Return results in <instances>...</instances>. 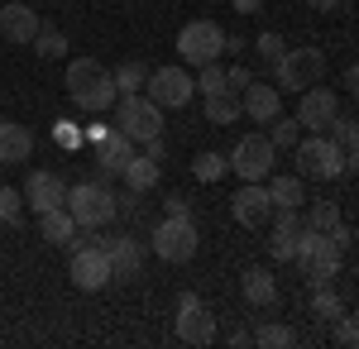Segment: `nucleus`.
<instances>
[{"label": "nucleus", "instance_id": "nucleus-46", "mask_svg": "<svg viewBox=\"0 0 359 349\" xmlns=\"http://www.w3.org/2000/svg\"><path fill=\"white\" fill-rule=\"evenodd\" d=\"M259 5H264V0H235V10H240V15H254Z\"/></svg>", "mask_w": 359, "mask_h": 349}, {"label": "nucleus", "instance_id": "nucleus-14", "mask_svg": "<svg viewBox=\"0 0 359 349\" xmlns=\"http://www.w3.org/2000/svg\"><path fill=\"white\" fill-rule=\"evenodd\" d=\"M25 201L29 211H57V206H67V182L57 177L53 167H39V172H29L25 177Z\"/></svg>", "mask_w": 359, "mask_h": 349}, {"label": "nucleus", "instance_id": "nucleus-39", "mask_svg": "<svg viewBox=\"0 0 359 349\" xmlns=\"http://www.w3.org/2000/svg\"><path fill=\"white\" fill-rule=\"evenodd\" d=\"M249 81H254V72H249L245 62H230V67H225V86H230V91H245Z\"/></svg>", "mask_w": 359, "mask_h": 349}, {"label": "nucleus", "instance_id": "nucleus-38", "mask_svg": "<svg viewBox=\"0 0 359 349\" xmlns=\"http://www.w3.org/2000/svg\"><path fill=\"white\" fill-rule=\"evenodd\" d=\"M254 48H259V57H264V62H278V57L287 53V43H283V34H273V29H264V34L254 39Z\"/></svg>", "mask_w": 359, "mask_h": 349}, {"label": "nucleus", "instance_id": "nucleus-12", "mask_svg": "<svg viewBox=\"0 0 359 349\" xmlns=\"http://www.w3.org/2000/svg\"><path fill=\"white\" fill-rule=\"evenodd\" d=\"M67 278H72V287L77 292H101V287H111V254H106V244H86V249H72V264H67Z\"/></svg>", "mask_w": 359, "mask_h": 349}, {"label": "nucleus", "instance_id": "nucleus-26", "mask_svg": "<svg viewBox=\"0 0 359 349\" xmlns=\"http://www.w3.org/2000/svg\"><path fill=\"white\" fill-rule=\"evenodd\" d=\"M240 115H245L240 91H230V86H225V91H216V96H206V120H211V125H235Z\"/></svg>", "mask_w": 359, "mask_h": 349}, {"label": "nucleus", "instance_id": "nucleus-21", "mask_svg": "<svg viewBox=\"0 0 359 349\" xmlns=\"http://www.w3.org/2000/svg\"><path fill=\"white\" fill-rule=\"evenodd\" d=\"M264 187H269V201H273V211H302L306 182L297 177V172H278V177H269Z\"/></svg>", "mask_w": 359, "mask_h": 349}, {"label": "nucleus", "instance_id": "nucleus-40", "mask_svg": "<svg viewBox=\"0 0 359 349\" xmlns=\"http://www.w3.org/2000/svg\"><path fill=\"white\" fill-rule=\"evenodd\" d=\"M53 135H57V144H62V149H77V144H82V130H77L72 120H57Z\"/></svg>", "mask_w": 359, "mask_h": 349}, {"label": "nucleus", "instance_id": "nucleus-37", "mask_svg": "<svg viewBox=\"0 0 359 349\" xmlns=\"http://www.w3.org/2000/svg\"><path fill=\"white\" fill-rule=\"evenodd\" d=\"M331 335H335V345L359 349V311H355V316H340V321H331Z\"/></svg>", "mask_w": 359, "mask_h": 349}, {"label": "nucleus", "instance_id": "nucleus-23", "mask_svg": "<svg viewBox=\"0 0 359 349\" xmlns=\"http://www.w3.org/2000/svg\"><path fill=\"white\" fill-rule=\"evenodd\" d=\"M240 292H245L249 306H273L278 301V278L269 268H249L245 278H240Z\"/></svg>", "mask_w": 359, "mask_h": 349}, {"label": "nucleus", "instance_id": "nucleus-22", "mask_svg": "<svg viewBox=\"0 0 359 349\" xmlns=\"http://www.w3.org/2000/svg\"><path fill=\"white\" fill-rule=\"evenodd\" d=\"M34 153V130L20 120H0V163H25Z\"/></svg>", "mask_w": 359, "mask_h": 349}, {"label": "nucleus", "instance_id": "nucleus-32", "mask_svg": "<svg viewBox=\"0 0 359 349\" xmlns=\"http://www.w3.org/2000/svg\"><path fill=\"white\" fill-rule=\"evenodd\" d=\"M269 139H273L278 153H283V149H297V139H302V120H283V115H278L273 125H269Z\"/></svg>", "mask_w": 359, "mask_h": 349}, {"label": "nucleus", "instance_id": "nucleus-5", "mask_svg": "<svg viewBox=\"0 0 359 349\" xmlns=\"http://www.w3.org/2000/svg\"><path fill=\"white\" fill-rule=\"evenodd\" d=\"M196 249H201V235H196L192 215H163L154 225V254L163 264H192Z\"/></svg>", "mask_w": 359, "mask_h": 349}, {"label": "nucleus", "instance_id": "nucleus-17", "mask_svg": "<svg viewBox=\"0 0 359 349\" xmlns=\"http://www.w3.org/2000/svg\"><path fill=\"white\" fill-rule=\"evenodd\" d=\"M130 158H135V139H130V135H115V130H111V135L96 144V172H101V182L120 177Z\"/></svg>", "mask_w": 359, "mask_h": 349}, {"label": "nucleus", "instance_id": "nucleus-27", "mask_svg": "<svg viewBox=\"0 0 359 349\" xmlns=\"http://www.w3.org/2000/svg\"><path fill=\"white\" fill-rule=\"evenodd\" d=\"M311 287H316V292H311V316H316V321H340V316H345V301H340V292H335L331 282H311Z\"/></svg>", "mask_w": 359, "mask_h": 349}, {"label": "nucleus", "instance_id": "nucleus-6", "mask_svg": "<svg viewBox=\"0 0 359 349\" xmlns=\"http://www.w3.org/2000/svg\"><path fill=\"white\" fill-rule=\"evenodd\" d=\"M230 172L240 182H269L278 172V149L269 135H240V144L230 149Z\"/></svg>", "mask_w": 359, "mask_h": 349}, {"label": "nucleus", "instance_id": "nucleus-42", "mask_svg": "<svg viewBox=\"0 0 359 349\" xmlns=\"http://www.w3.org/2000/svg\"><path fill=\"white\" fill-rule=\"evenodd\" d=\"M144 153H149V158H158V163H163V153H168L163 135H158V139H149V144H144Z\"/></svg>", "mask_w": 359, "mask_h": 349}, {"label": "nucleus", "instance_id": "nucleus-47", "mask_svg": "<svg viewBox=\"0 0 359 349\" xmlns=\"http://www.w3.org/2000/svg\"><path fill=\"white\" fill-rule=\"evenodd\" d=\"M340 0H311V10H335Z\"/></svg>", "mask_w": 359, "mask_h": 349}, {"label": "nucleus", "instance_id": "nucleus-18", "mask_svg": "<svg viewBox=\"0 0 359 349\" xmlns=\"http://www.w3.org/2000/svg\"><path fill=\"white\" fill-rule=\"evenodd\" d=\"M240 106H245V115H249V120H259V125H273L278 115H283L278 86H269V81H249L245 91H240Z\"/></svg>", "mask_w": 359, "mask_h": 349}, {"label": "nucleus", "instance_id": "nucleus-2", "mask_svg": "<svg viewBox=\"0 0 359 349\" xmlns=\"http://www.w3.org/2000/svg\"><path fill=\"white\" fill-rule=\"evenodd\" d=\"M292 153H297V172H302L306 182H335V177H345V149L331 135L297 139Z\"/></svg>", "mask_w": 359, "mask_h": 349}, {"label": "nucleus", "instance_id": "nucleus-4", "mask_svg": "<svg viewBox=\"0 0 359 349\" xmlns=\"http://www.w3.org/2000/svg\"><path fill=\"white\" fill-rule=\"evenodd\" d=\"M297 268H302L306 282H335V273L345 264V254L331 244V235H321V230H306L302 225V240H297V259H292Z\"/></svg>", "mask_w": 359, "mask_h": 349}, {"label": "nucleus", "instance_id": "nucleus-31", "mask_svg": "<svg viewBox=\"0 0 359 349\" xmlns=\"http://www.w3.org/2000/svg\"><path fill=\"white\" fill-rule=\"evenodd\" d=\"M225 172H230V158H225V153H196L192 158V177L196 182H221Z\"/></svg>", "mask_w": 359, "mask_h": 349}, {"label": "nucleus", "instance_id": "nucleus-13", "mask_svg": "<svg viewBox=\"0 0 359 349\" xmlns=\"http://www.w3.org/2000/svg\"><path fill=\"white\" fill-rule=\"evenodd\" d=\"M335 115H340V96H335V91H326L321 81L302 91V101H297V120H302L306 135H326V125H331Z\"/></svg>", "mask_w": 359, "mask_h": 349}, {"label": "nucleus", "instance_id": "nucleus-43", "mask_svg": "<svg viewBox=\"0 0 359 349\" xmlns=\"http://www.w3.org/2000/svg\"><path fill=\"white\" fill-rule=\"evenodd\" d=\"M345 86H350V96H359V62L345 67Z\"/></svg>", "mask_w": 359, "mask_h": 349}, {"label": "nucleus", "instance_id": "nucleus-8", "mask_svg": "<svg viewBox=\"0 0 359 349\" xmlns=\"http://www.w3.org/2000/svg\"><path fill=\"white\" fill-rule=\"evenodd\" d=\"M177 57H187L192 67H206V62H221L225 57V29L216 20H192L177 34Z\"/></svg>", "mask_w": 359, "mask_h": 349}, {"label": "nucleus", "instance_id": "nucleus-36", "mask_svg": "<svg viewBox=\"0 0 359 349\" xmlns=\"http://www.w3.org/2000/svg\"><path fill=\"white\" fill-rule=\"evenodd\" d=\"M326 130H331V139L340 144V149H345V153H350V149H359V120H345V115H335Z\"/></svg>", "mask_w": 359, "mask_h": 349}, {"label": "nucleus", "instance_id": "nucleus-28", "mask_svg": "<svg viewBox=\"0 0 359 349\" xmlns=\"http://www.w3.org/2000/svg\"><path fill=\"white\" fill-rule=\"evenodd\" d=\"M249 335H254V345H264V349H292L297 345V330L283 325V321H259Z\"/></svg>", "mask_w": 359, "mask_h": 349}, {"label": "nucleus", "instance_id": "nucleus-29", "mask_svg": "<svg viewBox=\"0 0 359 349\" xmlns=\"http://www.w3.org/2000/svg\"><path fill=\"white\" fill-rule=\"evenodd\" d=\"M111 77H115V91H120V96H135V91H144V81H149V62L130 57V62L115 67Z\"/></svg>", "mask_w": 359, "mask_h": 349}, {"label": "nucleus", "instance_id": "nucleus-9", "mask_svg": "<svg viewBox=\"0 0 359 349\" xmlns=\"http://www.w3.org/2000/svg\"><path fill=\"white\" fill-rule=\"evenodd\" d=\"M144 96H149L154 106H163V110H182L196 96V81H192L187 67H154L149 81H144Z\"/></svg>", "mask_w": 359, "mask_h": 349}, {"label": "nucleus", "instance_id": "nucleus-20", "mask_svg": "<svg viewBox=\"0 0 359 349\" xmlns=\"http://www.w3.org/2000/svg\"><path fill=\"white\" fill-rule=\"evenodd\" d=\"M106 254H111V273L115 278H139V268H144V244H139L135 235H115V240H106Z\"/></svg>", "mask_w": 359, "mask_h": 349}, {"label": "nucleus", "instance_id": "nucleus-44", "mask_svg": "<svg viewBox=\"0 0 359 349\" xmlns=\"http://www.w3.org/2000/svg\"><path fill=\"white\" fill-rule=\"evenodd\" d=\"M168 215H187V201L182 196H168Z\"/></svg>", "mask_w": 359, "mask_h": 349}, {"label": "nucleus", "instance_id": "nucleus-35", "mask_svg": "<svg viewBox=\"0 0 359 349\" xmlns=\"http://www.w3.org/2000/svg\"><path fill=\"white\" fill-rule=\"evenodd\" d=\"M25 220V196L15 187H0V225H20Z\"/></svg>", "mask_w": 359, "mask_h": 349}, {"label": "nucleus", "instance_id": "nucleus-34", "mask_svg": "<svg viewBox=\"0 0 359 349\" xmlns=\"http://www.w3.org/2000/svg\"><path fill=\"white\" fill-rule=\"evenodd\" d=\"M34 48H39V57H67V39H62V29H39Z\"/></svg>", "mask_w": 359, "mask_h": 349}, {"label": "nucleus", "instance_id": "nucleus-19", "mask_svg": "<svg viewBox=\"0 0 359 349\" xmlns=\"http://www.w3.org/2000/svg\"><path fill=\"white\" fill-rule=\"evenodd\" d=\"M39 15L29 10L25 0H10V5H0V34L10 39V43H34V34H39Z\"/></svg>", "mask_w": 359, "mask_h": 349}, {"label": "nucleus", "instance_id": "nucleus-11", "mask_svg": "<svg viewBox=\"0 0 359 349\" xmlns=\"http://www.w3.org/2000/svg\"><path fill=\"white\" fill-rule=\"evenodd\" d=\"M172 335H177L182 345H211V340H216V316H211V306H206L196 292L177 296V321H172Z\"/></svg>", "mask_w": 359, "mask_h": 349}, {"label": "nucleus", "instance_id": "nucleus-15", "mask_svg": "<svg viewBox=\"0 0 359 349\" xmlns=\"http://www.w3.org/2000/svg\"><path fill=\"white\" fill-rule=\"evenodd\" d=\"M230 215H235L245 230H264V225H269V215H273L269 187H264V182H245V187L235 191V201H230Z\"/></svg>", "mask_w": 359, "mask_h": 349}, {"label": "nucleus", "instance_id": "nucleus-30", "mask_svg": "<svg viewBox=\"0 0 359 349\" xmlns=\"http://www.w3.org/2000/svg\"><path fill=\"white\" fill-rule=\"evenodd\" d=\"M302 225H306V230H321V235H331L335 225H340V206H335V201H316V206H306Z\"/></svg>", "mask_w": 359, "mask_h": 349}, {"label": "nucleus", "instance_id": "nucleus-45", "mask_svg": "<svg viewBox=\"0 0 359 349\" xmlns=\"http://www.w3.org/2000/svg\"><path fill=\"white\" fill-rule=\"evenodd\" d=\"M345 172H355V177H359V149H350V153H345Z\"/></svg>", "mask_w": 359, "mask_h": 349}, {"label": "nucleus", "instance_id": "nucleus-16", "mask_svg": "<svg viewBox=\"0 0 359 349\" xmlns=\"http://www.w3.org/2000/svg\"><path fill=\"white\" fill-rule=\"evenodd\" d=\"M297 240H302V211H278L273 230H269V259L273 264H292L297 259Z\"/></svg>", "mask_w": 359, "mask_h": 349}, {"label": "nucleus", "instance_id": "nucleus-25", "mask_svg": "<svg viewBox=\"0 0 359 349\" xmlns=\"http://www.w3.org/2000/svg\"><path fill=\"white\" fill-rule=\"evenodd\" d=\"M120 177H125V187H130V191H154L163 172H158V158H149V153H135V158L125 163V172H120Z\"/></svg>", "mask_w": 359, "mask_h": 349}, {"label": "nucleus", "instance_id": "nucleus-7", "mask_svg": "<svg viewBox=\"0 0 359 349\" xmlns=\"http://www.w3.org/2000/svg\"><path fill=\"white\" fill-rule=\"evenodd\" d=\"M115 120H120V135H130L135 144H149V139L163 135V106H154L144 91L120 96L115 101Z\"/></svg>", "mask_w": 359, "mask_h": 349}, {"label": "nucleus", "instance_id": "nucleus-24", "mask_svg": "<svg viewBox=\"0 0 359 349\" xmlns=\"http://www.w3.org/2000/svg\"><path fill=\"white\" fill-rule=\"evenodd\" d=\"M39 235H43L48 244H57V249H67V244H72V235H77V220H72V211H67V206L43 211V215H39Z\"/></svg>", "mask_w": 359, "mask_h": 349}, {"label": "nucleus", "instance_id": "nucleus-33", "mask_svg": "<svg viewBox=\"0 0 359 349\" xmlns=\"http://www.w3.org/2000/svg\"><path fill=\"white\" fill-rule=\"evenodd\" d=\"M216 91H225V67L221 62L196 67V96H216Z\"/></svg>", "mask_w": 359, "mask_h": 349}, {"label": "nucleus", "instance_id": "nucleus-3", "mask_svg": "<svg viewBox=\"0 0 359 349\" xmlns=\"http://www.w3.org/2000/svg\"><path fill=\"white\" fill-rule=\"evenodd\" d=\"M67 211L77 220V230H101L115 220V191L96 177V182H77L67 187Z\"/></svg>", "mask_w": 359, "mask_h": 349}, {"label": "nucleus", "instance_id": "nucleus-1", "mask_svg": "<svg viewBox=\"0 0 359 349\" xmlns=\"http://www.w3.org/2000/svg\"><path fill=\"white\" fill-rule=\"evenodd\" d=\"M67 96H72L77 110H86V115H106V110L120 101L115 77L96 57H72V62H67Z\"/></svg>", "mask_w": 359, "mask_h": 349}, {"label": "nucleus", "instance_id": "nucleus-41", "mask_svg": "<svg viewBox=\"0 0 359 349\" xmlns=\"http://www.w3.org/2000/svg\"><path fill=\"white\" fill-rule=\"evenodd\" d=\"M350 240H355V235H350V225L340 220V225H335V230H331V244H335V249H340V254H345V249H350Z\"/></svg>", "mask_w": 359, "mask_h": 349}, {"label": "nucleus", "instance_id": "nucleus-10", "mask_svg": "<svg viewBox=\"0 0 359 349\" xmlns=\"http://www.w3.org/2000/svg\"><path fill=\"white\" fill-rule=\"evenodd\" d=\"M273 67H278V86L283 91H306V86H316L321 72H326V53L321 48H287Z\"/></svg>", "mask_w": 359, "mask_h": 349}]
</instances>
